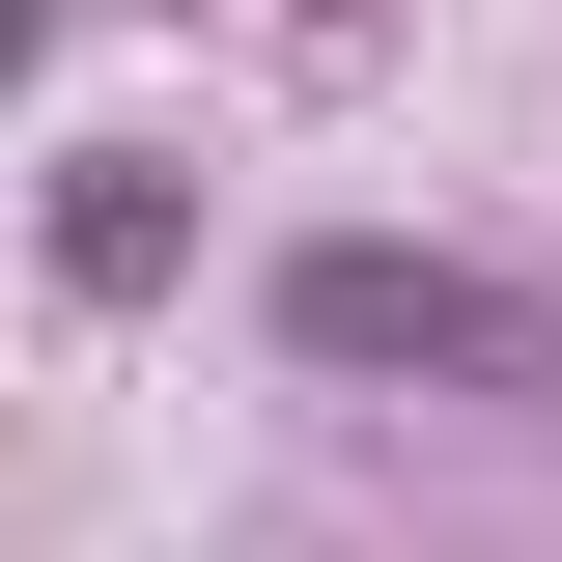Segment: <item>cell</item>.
Segmentation results:
<instances>
[{"label": "cell", "mask_w": 562, "mask_h": 562, "mask_svg": "<svg viewBox=\"0 0 562 562\" xmlns=\"http://www.w3.org/2000/svg\"><path fill=\"white\" fill-rule=\"evenodd\" d=\"M57 281H85V310H140V281H169V198H140V169H85V198H57Z\"/></svg>", "instance_id": "obj_2"}, {"label": "cell", "mask_w": 562, "mask_h": 562, "mask_svg": "<svg viewBox=\"0 0 562 562\" xmlns=\"http://www.w3.org/2000/svg\"><path fill=\"white\" fill-rule=\"evenodd\" d=\"M310 366H450V394H562V281H479V254H310L281 281Z\"/></svg>", "instance_id": "obj_1"}]
</instances>
